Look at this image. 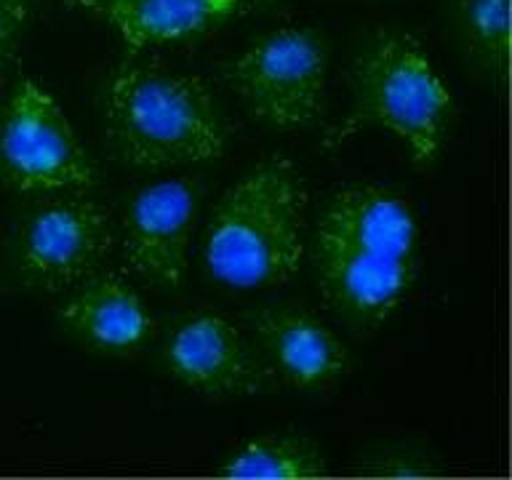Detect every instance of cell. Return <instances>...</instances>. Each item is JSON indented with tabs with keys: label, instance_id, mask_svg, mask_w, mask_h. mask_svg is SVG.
<instances>
[{
	"label": "cell",
	"instance_id": "277c9868",
	"mask_svg": "<svg viewBox=\"0 0 512 480\" xmlns=\"http://www.w3.org/2000/svg\"><path fill=\"white\" fill-rule=\"evenodd\" d=\"M355 118L406 144L416 163H432L446 144L454 99L446 80L406 30H379L350 67Z\"/></svg>",
	"mask_w": 512,
	"mask_h": 480
},
{
	"label": "cell",
	"instance_id": "7c38bea8",
	"mask_svg": "<svg viewBox=\"0 0 512 480\" xmlns=\"http://www.w3.org/2000/svg\"><path fill=\"white\" fill-rule=\"evenodd\" d=\"M256 0H112L99 16L128 51L182 43L248 14Z\"/></svg>",
	"mask_w": 512,
	"mask_h": 480
},
{
	"label": "cell",
	"instance_id": "5b68a950",
	"mask_svg": "<svg viewBox=\"0 0 512 480\" xmlns=\"http://www.w3.org/2000/svg\"><path fill=\"white\" fill-rule=\"evenodd\" d=\"M331 46L315 27L286 24L251 40L224 78L256 123L275 131H304L326 104Z\"/></svg>",
	"mask_w": 512,
	"mask_h": 480
},
{
	"label": "cell",
	"instance_id": "6da1fadb",
	"mask_svg": "<svg viewBox=\"0 0 512 480\" xmlns=\"http://www.w3.org/2000/svg\"><path fill=\"white\" fill-rule=\"evenodd\" d=\"M416 248L414 208L382 184L336 190L312 224L320 294L355 334L374 331L403 304L416 275Z\"/></svg>",
	"mask_w": 512,
	"mask_h": 480
},
{
	"label": "cell",
	"instance_id": "4fadbf2b",
	"mask_svg": "<svg viewBox=\"0 0 512 480\" xmlns=\"http://www.w3.org/2000/svg\"><path fill=\"white\" fill-rule=\"evenodd\" d=\"M454 27L472 67L504 86L510 72L512 0H454Z\"/></svg>",
	"mask_w": 512,
	"mask_h": 480
},
{
	"label": "cell",
	"instance_id": "9a60e30c",
	"mask_svg": "<svg viewBox=\"0 0 512 480\" xmlns=\"http://www.w3.org/2000/svg\"><path fill=\"white\" fill-rule=\"evenodd\" d=\"M38 0H0V86Z\"/></svg>",
	"mask_w": 512,
	"mask_h": 480
},
{
	"label": "cell",
	"instance_id": "7a4b0ae2",
	"mask_svg": "<svg viewBox=\"0 0 512 480\" xmlns=\"http://www.w3.org/2000/svg\"><path fill=\"white\" fill-rule=\"evenodd\" d=\"M102 112L118 158L142 171L208 163L227 147L222 110L206 83L158 56L131 51L104 83Z\"/></svg>",
	"mask_w": 512,
	"mask_h": 480
},
{
	"label": "cell",
	"instance_id": "52a82bcc",
	"mask_svg": "<svg viewBox=\"0 0 512 480\" xmlns=\"http://www.w3.org/2000/svg\"><path fill=\"white\" fill-rule=\"evenodd\" d=\"M118 246L110 211L83 192H64L35 208L16 240V267L27 286L67 291L102 270Z\"/></svg>",
	"mask_w": 512,
	"mask_h": 480
},
{
	"label": "cell",
	"instance_id": "ba28073f",
	"mask_svg": "<svg viewBox=\"0 0 512 480\" xmlns=\"http://www.w3.org/2000/svg\"><path fill=\"white\" fill-rule=\"evenodd\" d=\"M198 184L176 176L147 184L136 192L123 216V256L128 267L155 286H182L190 267V243L195 232Z\"/></svg>",
	"mask_w": 512,
	"mask_h": 480
},
{
	"label": "cell",
	"instance_id": "3957f363",
	"mask_svg": "<svg viewBox=\"0 0 512 480\" xmlns=\"http://www.w3.org/2000/svg\"><path fill=\"white\" fill-rule=\"evenodd\" d=\"M307 206V182L288 158L275 155L248 168L208 219V275L235 291L288 283L307 251Z\"/></svg>",
	"mask_w": 512,
	"mask_h": 480
},
{
	"label": "cell",
	"instance_id": "8fae6325",
	"mask_svg": "<svg viewBox=\"0 0 512 480\" xmlns=\"http://www.w3.org/2000/svg\"><path fill=\"white\" fill-rule=\"evenodd\" d=\"M62 323L72 336L104 355L136 352L155 331L147 304L123 275L94 272L62 304Z\"/></svg>",
	"mask_w": 512,
	"mask_h": 480
},
{
	"label": "cell",
	"instance_id": "8992f818",
	"mask_svg": "<svg viewBox=\"0 0 512 480\" xmlns=\"http://www.w3.org/2000/svg\"><path fill=\"white\" fill-rule=\"evenodd\" d=\"M0 174L22 192H86L94 163L46 88L22 78L0 112Z\"/></svg>",
	"mask_w": 512,
	"mask_h": 480
},
{
	"label": "cell",
	"instance_id": "9c48e42d",
	"mask_svg": "<svg viewBox=\"0 0 512 480\" xmlns=\"http://www.w3.org/2000/svg\"><path fill=\"white\" fill-rule=\"evenodd\" d=\"M166 363L184 387L214 400L256 395L270 376L254 339L211 310L195 312L171 331Z\"/></svg>",
	"mask_w": 512,
	"mask_h": 480
},
{
	"label": "cell",
	"instance_id": "30bf717a",
	"mask_svg": "<svg viewBox=\"0 0 512 480\" xmlns=\"http://www.w3.org/2000/svg\"><path fill=\"white\" fill-rule=\"evenodd\" d=\"M267 374L296 390H326L347 368V347L307 310L264 307L248 320Z\"/></svg>",
	"mask_w": 512,
	"mask_h": 480
},
{
	"label": "cell",
	"instance_id": "2e32d148",
	"mask_svg": "<svg viewBox=\"0 0 512 480\" xmlns=\"http://www.w3.org/2000/svg\"><path fill=\"white\" fill-rule=\"evenodd\" d=\"M72 8H83V11H91V14H99V8H104L112 0H67Z\"/></svg>",
	"mask_w": 512,
	"mask_h": 480
},
{
	"label": "cell",
	"instance_id": "5bb4252c",
	"mask_svg": "<svg viewBox=\"0 0 512 480\" xmlns=\"http://www.w3.org/2000/svg\"><path fill=\"white\" fill-rule=\"evenodd\" d=\"M227 478L299 480L323 475V454L302 435H264L238 446L219 467Z\"/></svg>",
	"mask_w": 512,
	"mask_h": 480
}]
</instances>
